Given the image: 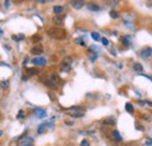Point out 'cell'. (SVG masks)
Returning <instances> with one entry per match:
<instances>
[{"label": "cell", "instance_id": "1", "mask_svg": "<svg viewBox=\"0 0 152 146\" xmlns=\"http://www.w3.org/2000/svg\"><path fill=\"white\" fill-rule=\"evenodd\" d=\"M47 34L55 40H63L67 37V32L60 27H52L47 31Z\"/></svg>", "mask_w": 152, "mask_h": 146}, {"label": "cell", "instance_id": "2", "mask_svg": "<svg viewBox=\"0 0 152 146\" xmlns=\"http://www.w3.org/2000/svg\"><path fill=\"white\" fill-rule=\"evenodd\" d=\"M70 5L75 9H81L84 6V0H70Z\"/></svg>", "mask_w": 152, "mask_h": 146}, {"label": "cell", "instance_id": "3", "mask_svg": "<svg viewBox=\"0 0 152 146\" xmlns=\"http://www.w3.org/2000/svg\"><path fill=\"white\" fill-rule=\"evenodd\" d=\"M31 53L34 55H40L43 53V47H42V45H40V43H37L32 49H31Z\"/></svg>", "mask_w": 152, "mask_h": 146}, {"label": "cell", "instance_id": "4", "mask_svg": "<svg viewBox=\"0 0 152 146\" xmlns=\"http://www.w3.org/2000/svg\"><path fill=\"white\" fill-rule=\"evenodd\" d=\"M140 55H142V57H144V58L150 57V56L152 55V48L151 47H146V48H144V49L140 52Z\"/></svg>", "mask_w": 152, "mask_h": 146}, {"label": "cell", "instance_id": "5", "mask_svg": "<svg viewBox=\"0 0 152 146\" xmlns=\"http://www.w3.org/2000/svg\"><path fill=\"white\" fill-rule=\"evenodd\" d=\"M32 62H33L35 66H46V63H47L46 58H43V57H35Z\"/></svg>", "mask_w": 152, "mask_h": 146}, {"label": "cell", "instance_id": "6", "mask_svg": "<svg viewBox=\"0 0 152 146\" xmlns=\"http://www.w3.org/2000/svg\"><path fill=\"white\" fill-rule=\"evenodd\" d=\"M53 83H55L56 85H58V84H61L62 83V80H61V77L57 75V74H53L52 76H50V78H49Z\"/></svg>", "mask_w": 152, "mask_h": 146}, {"label": "cell", "instance_id": "7", "mask_svg": "<svg viewBox=\"0 0 152 146\" xmlns=\"http://www.w3.org/2000/svg\"><path fill=\"white\" fill-rule=\"evenodd\" d=\"M113 138H114V140H116V142H122V136L119 134V132L118 131H113Z\"/></svg>", "mask_w": 152, "mask_h": 146}, {"label": "cell", "instance_id": "8", "mask_svg": "<svg viewBox=\"0 0 152 146\" xmlns=\"http://www.w3.org/2000/svg\"><path fill=\"white\" fill-rule=\"evenodd\" d=\"M115 123H116V120H115L113 117L105 118V119L103 120V124H104V125H115Z\"/></svg>", "mask_w": 152, "mask_h": 146}, {"label": "cell", "instance_id": "9", "mask_svg": "<svg viewBox=\"0 0 152 146\" xmlns=\"http://www.w3.org/2000/svg\"><path fill=\"white\" fill-rule=\"evenodd\" d=\"M63 20H64V17H62V15H56V17H54V18H53V21H54L56 25H61V23H63Z\"/></svg>", "mask_w": 152, "mask_h": 146}, {"label": "cell", "instance_id": "10", "mask_svg": "<svg viewBox=\"0 0 152 146\" xmlns=\"http://www.w3.org/2000/svg\"><path fill=\"white\" fill-rule=\"evenodd\" d=\"M43 83H45V84H46L47 87H49V88H52V89H55V88H56V87H57L56 84H55V83H53V82H52L50 80H46V81H45Z\"/></svg>", "mask_w": 152, "mask_h": 146}, {"label": "cell", "instance_id": "11", "mask_svg": "<svg viewBox=\"0 0 152 146\" xmlns=\"http://www.w3.org/2000/svg\"><path fill=\"white\" fill-rule=\"evenodd\" d=\"M53 11H54V13H56V14H60V13H62V12L64 11V7H63V6H54Z\"/></svg>", "mask_w": 152, "mask_h": 146}, {"label": "cell", "instance_id": "12", "mask_svg": "<svg viewBox=\"0 0 152 146\" xmlns=\"http://www.w3.org/2000/svg\"><path fill=\"white\" fill-rule=\"evenodd\" d=\"M88 9H90V11H99L101 8L95 4H88Z\"/></svg>", "mask_w": 152, "mask_h": 146}, {"label": "cell", "instance_id": "13", "mask_svg": "<svg viewBox=\"0 0 152 146\" xmlns=\"http://www.w3.org/2000/svg\"><path fill=\"white\" fill-rule=\"evenodd\" d=\"M39 72L38 69H35V68H29V69H27V74H28V76H33V75H37Z\"/></svg>", "mask_w": 152, "mask_h": 146}, {"label": "cell", "instance_id": "14", "mask_svg": "<svg viewBox=\"0 0 152 146\" xmlns=\"http://www.w3.org/2000/svg\"><path fill=\"white\" fill-rule=\"evenodd\" d=\"M32 41L37 45V43H39L40 41H41V35H39V34H35V35H33L32 36Z\"/></svg>", "mask_w": 152, "mask_h": 146}, {"label": "cell", "instance_id": "15", "mask_svg": "<svg viewBox=\"0 0 152 146\" xmlns=\"http://www.w3.org/2000/svg\"><path fill=\"white\" fill-rule=\"evenodd\" d=\"M133 69H134L136 72H143V67H142L139 63H134V64H133Z\"/></svg>", "mask_w": 152, "mask_h": 146}, {"label": "cell", "instance_id": "16", "mask_svg": "<svg viewBox=\"0 0 152 146\" xmlns=\"http://www.w3.org/2000/svg\"><path fill=\"white\" fill-rule=\"evenodd\" d=\"M70 117L73 118H80V117H83V112H76V113H69Z\"/></svg>", "mask_w": 152, "mask_h": 146}, {"label": "cell", "instance_id": "17", "mask_svg": "<svg viewBox=\"0 0 152 146\" xmlns=\"http://www.w3.org/2000/svg\"><path fill=\"white\" fill-rule=\"evenodd\" d=\"M125 109H126L128 112H130V113H132L133 112V107L130 104V103H126V104H125Z\"/></svg>", "mask_w": 152, "mask_h": 146}, {"label": "cell", "instance_id": "18", "mask_svg": "<svg viewBox=\"0 0 152 146\" xmlns=\"http://www.w3.org/2000/svg\"><path fill=\"white\" fill-rule=\"evenodd\" d=\"M91 37H93L95 41H98V40H101V36H99V34H98V33H96V32H93V33H91Z\"/></svg>", "mask_w": 152, "mask_h": 146}, {"label": "cell", "instance_id": "19", "mask_svg": "<svg viewBox=\"0 0 152 146\" xmlns=\"http://www.w3.org/2000/svg\"><path fill=\"white\" fill-rule=\"evenodd\" d=\"M35 113L38 115L39 117H45V116H46V112H45V111H41L40 109L35 110Z\"/></svg>", "mask_w": 152, "mask_h": 146}, {"label": "cell", "instance_id": "20", "mask_svg": "<svg viewBox=\"0 0 152 146\" xmlns=\"http://www.w3.org/2000/svg\"><path fill=\"white\" fill-rule=\"evenodd\" d=\"M122 41H123V43H124L125 46H129V45H130V40H129L128 36H123L122 37Z\"/></svg>", "mask_w": 152, "mask_h": 146}, {"label": "cell", "instance_id": "21", "mask_svg": "<svg viewBox=\"0 0 152 146\" xmlns=\"http://www.w3.org/2000/svg\"><path fill=\"white\" fill-rule=\"evenodd\" d=\"M12 39H13V40H15V41H19V40H23V39H25V36H23L22 34H19V36L13 35V36H12Z\"/></svg>", "mask_w": 152, "mask_h": 146}, {"label": "cell", "instance_id": "22", "mask_svg": "<svg viewBox=\"0 0 152 146\" xmlns=\"http://www.w3.org/2000/svg\"><path fill=\"white\" fill-rule=\"evenodd\" d=\"M110 17L113 19H117L118 18V13H117L116 11H111V12H110Z\"/></svg>", "mask_w": 152, "mask_h": 146}, {"label": "cell", "instance_id": "23", "mask_svg": "<svg viewBox=\"0 0 152 146\" xmlns=\"http://www.w3.org/2000/svg\"><path fill=\"white\" fill-rule=\"evenodd\" d=\"M0 85H1L2 88H7V87H8V82H7V81H2V82L0 83Z\"/></svg>", "mask_w": 152, "mask_h": 146}, {"label": "cell", "instance_id": "24", "mask_svg": "<svg viewBox=\"0 0 152 146\" xmlns=\"http://www.w3.org/2000/svg\"><path fill=\"white\" fill-rule=\"evenodd\" d=\"M101 40H102V42H103V45H104V46H108V45H109V41H108L105 37H102Z\"/></svg>", "mask_w": 152, "mask_h": 146}, {"label": "cell", "instance_id": "25", "mask_svg": "<svg viewBox=\"0 0 152 146\" xmlns=\"http://www.w3.org/2000/svg\"><path fill=\"white\" fill-rule=\"evenodd\" d=\"M146 5H148L149 7H151V8H152V0H148V1H146Z\"/></svg>", "mask_w": 152, "mask_h": 146}, {"label": "cell", "instance_id": "26", "mask_svg": "<svg viewBox=\"0 0 152 146\" xmlns=\"http://www.w3.org/2000/svg\"><path fill=\"white\" fill-rule=\"evenodd\" d=\"M87 145H89V144H88V142H87V140H83V142H82V143H81V146H87Z\"/></svg>", "mask_w": 152, "mask_h": 146}, {"label": "cell", "instance_id": "27", "mask_svg": "<svg viewBox=\"0 0 152 146\" xmlns=\"http://www.w3.org/2000/svg\"><path fill=\"white\" fill-rule=\"evenodd\" d=\"M13 2H15V4H20V2H22L23 0H12Z\"/></svg>", "mask_w": 152, "mask_h": 146}, {"label": "cell", "instance_id": "28", "mask_svg": "<svg viewBox=\"0 0 152 146\" xmlns=\"http://www.w3.org/2000/svg\"><path fill=\"white\" fill-rule=\"evenodd\" d=\"M21 116H23V112H22V111H20V112H19V115H18V118H20Z\"/></svg>", "mask_w": 152, "mask_h": 146}, {"label": "cell", "instance_id": "29", "mask_svg": "<svg viewBox=\"0 0 152 146\" xmlns=\"http://www.w3.org/2000/svg\"><path fill=\"white\" fill-rule=\"evenodd\" d=\"M8 5H10V0H6V7H8Z\"/></svg>", "mask_w": 152, "mask_h": 146}, {"label": "cell", "instance_id": "30", "mask_svg": "<svg viewBox=\"0 0 152 146\" xmlns=\"http://www.w3.org/2000/svg\"><path fill=\"white\" fill-rule=\"evenodd\" d=\"M87 146H90V145H87Z\"/></svg>", "mask_w": 152, "mask_h": 146}]
</instances>
